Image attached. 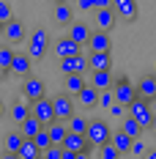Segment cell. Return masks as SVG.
Masks as SVG:
<instances>
[{
  "mask_svg": "<svg viewBox=\"0 0 156 159\" xmlns=\"http://www.w3.org/2000/svg\"><path fill=\"white\" fill-rule=\"evenodd\" d=\"M129 115H134L137 121L142 124V129H151L154 124V110H151V99H145V96L137 93V99L129 104Z\"/></svg>",
  "mask_w": 156,
  "mask_h": 159,
  "instance_id": "obj_1",
  "label": "cell"
},
{
  "mask_svg": "<svg viewBox=\"0 0 156 159\" xmlns=\"http://www.w3.org/2000/svg\"><path fill=\"white\" fill-rule=\"evenodd\" d=\"M49 49V36L44 28H36V30L30 33V39H28V52H30L33 61H41L44 55H47Z\"/></svg>",
  "mask_w": 156,
  "mask_h": 159,
  "instance_id": "obj_2",
  "label": "cell"
},
{
  "mask_svg": "<svg viewBox=\"0 0 156 159\" xmlns=\"http://www.w3.org/2000/svg\"><path fill=\"white\" fill-rule=\"evenodd\" d=\"M88 137H91V143L99 148V145H104L112 140V129L107 126V121H101V118H93L91 124H88V132H85Z\"/></svg>",
  "mask_w": 156,
  "mask_h": 159,
  "instance_id": "obj_3",
  "label": "cell"
},
{
  "mask_svg": "<svg viewBox=\"0 0 156 159\" xmlns=\"http://www.w3.org/2000/svg\"><path fill=\"white\" fill-rule=\"evenodd\" d=\"M30 112L44 124V126H49L58 115H55V104H52V99H47V96H41V99H36V102H30Z\"/></svg>",
  "mask_w": 156,
  "mask_h": 159,
  "instance_id": "obj_4",
  "label": "cell"
},
{
  "mask_svg": "<svg viewBox=\"0 0 156 159\" xmlns=\"http://www.w3.org/2000/svg\"><path fill=\"white\" fill-rule=\"evenodd\" d=\"M112 91H115V102H123L126 107H129V104L137 99V85H131L126 77H115Z\"/></svg>",
  "mask_w": 156,
  "mask_h": 159,
  "instance_id": "obj_5",
  "label": "cell"
},
{
  "mask_svg": "<svg viewBox=\"0 0 156 159\" xmlns=\"http://www.w3.org/2000/svg\"><path fill=\"white\" fill-rule=\"evenodd\" d=\"M85 69H91V66H88V58H85L82 52L69 55V58H60V71H63V77H66V74H85Z\"/></svg>",
  "mask_w": 156,
  "mask_h": 159,
  "instance_id": "obj_6",
  "label": "cell"
},
{
  "mask_svg": "<svg viewBox=\"0 0 156 159\" xmlns=\"http://www.w3.org/2000/svg\"><path fill=\"white\" fill-rule=\"evenodd\" d=\"M52 104H55V115H58L60 121H69V118L74 115V99H71V93H66V91L55 96Z\"/></svg>",
  "mask_w": 156,
  "mask_h": 159,
  "instance_id": "obj_7",
  "label": "cell"
},
{
  "mask_svg": "<svg viewBox=\"0 0 156 159\" xmlns=\"http://www.w3.org/2000/svg\"><path fill=\"white\" fill-rule=\"evenodd\" d=\"M82 49H85V47H82L79 41H74L71 36H66V39H58V41L52 44V52L58 55V61H60V58H69V55H77V52H82Z\"/></svg>",
  "mask_w": 156,
  "mask_h": 159,
  "instance_id": "obj_8",
  "label": "cell"
},
{
  "mask_svg": "<svg viewBox=\"0 0 156 159\" xmlns=\"http://www.w3.org/2000/svg\"><path fill=\"white\" fill-rule=\"evenodd\" d=\"M96 49V52H109L112 49V39H109V30H93L91 33V39H88V52Z\"/></svg>",
  "mask_w": 156,
  "mask_h": 159,
  "instance_id": "obj_9",
  "label": "cell"
},
{
  "mask_svg": "<svg viewBox=\"0 0 156 159\" xmlns=\"http://www.w3.org/2000/svg\"><path fill=\"white\" fill-rule=\"evenodd\" d=\"M88 71H109L112 69V58H109V52H96L91 49L88 52Z\"/></svg>",
  "mask_w": 156,
  "mask_h": 159,
  "instance_id": "obj_10",
  "label": "cell"
},
{
  "mask_svg": "<svg viewBox=\"0 0 156 159\" xmlns=\"http://www.w3.org/2000/svg\"><path fill=\"white\" fill-rule=\"evenodd\" d=\"M96 28H101V30H112L115 28V22L121 19V16L115 14V8L109 6V8H96Z\"/></svg>",
  "mask_w": 156,
  "mask_h": 159,
  "instance_id": "obj_11",
  "label": "cell"
},
{
  "mask_svg": "<svg viewBox=\"0 0 156 159\" xmlns=\"http://www.w3.org/2000/svg\"><path fill=\"white\" fill-rule=\"evenodd\" d=\"M3 36H6L8 44H19V41H25V25L19 19H8L6 28H3Z\"/></svg>",
  "mask_w": 156,
  "mask_h": 159,
  "instance_id": "obj_12",
  "label": "cell"
},
{
  "mask_svg": "<svg viewBox=\"0 0 156 159\" xmlns=\"http://www.w3.org/2000/svg\"><path fill=\"white\" fill-rule=\"evenodd\" d=\"M44 80H38V77H28L25 80V85H22V93H25V99L28 102H36V99H41L44 96Z\"/></svg>",
  "mask_w": 156,
  "mask_h": 159,
  "instance_id": "obj_13",
  "label": "cell"
},
{
  "mask_svg": "<svg viewBox=\"0 0 156 159\" xmlns=\"http://www.w3.org/2000/svg\"><path fill=\"white\" fill-rule=\"evenodd\" d=\"M112 8H115V14L121 19L131 22L137 16V0H112Z\"/></svg>",
  "mask_w": 156,
  "mask_h": 159,
  "instance_id": "obj_14",
  "label": "cell"
},
{
  "mask_svg": "<svg viewBox=\"0 0 156 159\" xmlns=\"http://www.w3.org/2000/svg\"><path fill=\"white\" fill-rule=\"evenodd\" d=\"M52 19L63 25V28H69L71 22H74V11H71V6H66V0L63 3H55V8H52Z\"/></svg>",
  "mask_w": 156,
  "mask_h": 159,
  "instance_id": "obj_15",
  "label": "cell"
},
{
  "mask_svg": "<svg viewBox=\"0 0 156 159\" xmlns=\"http://www.w3.org/2000/svg\"><path fill=\"white\" fill-rule=\"evenodd\" d=\"M30 63H33L30 52H16L14 61H11V74H19V77H25V74L30 71Z\"/></svg>",
  "mask_w": 156,
  "mask_h": 159,
  "instance_id": "obj_16",
  "label": "cell"
},
{
  "mask_svg": "<svg viewBox=\"0 0 156 159\" xmlns=\"http://www.w3.org/2000/svg\"><path fill=\"white\" fill-rule=\"evenodd\" d=\"M99 96H101V91H99L96 85H85V88L77 93V99H79V104H82V107H88V110H91V107L99 104Z\"/></svg>",
  "mask_w": 156,
  "mask_h": 159,
  "instance_id": "obj_17",
  "label": "cell"
},
{
  "mask_svg": "<svg viewBox=\"0 0 156 159\" xmlns=\"http://www.w3.org/2000/svg\"><path fill=\"white\" fill-rule=\"evenodd\" d=\"M91 33H93V30H88V28H85V22H71V25H69V36H71L74 41H79L82 47H88Z\"/></svg>",
  "mask_w": 156,
  "mask_h": 159,
  "instance_id": "obj_18",
  "label": "cell"
},
{
  "mask_svg": "<svg viewBox=\"0 0 156 159\" xmlns=\"http://www.w3.org/2000/svg\"><path fill=\"white\" fill-rule=\"evenodd\" d=\"M41 129H44V124H41V121H38V118H36L33 112L28 115V118H25V121H22V124H19V132H22L25 137H36V134H38Z\"/></svg>",
  "mask_w": 156,
  "mask_h": 159,
  "instance_id": "obj_19",
  "label": "cell"
},
{
  "mask_svg": "<svg viewBox=\"0 0 156 159\" xmlns=\"http://www.w3.org/2000/svg\"><path fill=\"white\" fill-rule=\"evenodd\" d=\"M112 143L118 145V151L121 154H131V143H134V137L123 132V129H118V132H112Z\"/></svg>",
  "mask_w": 156,
  "mask_h": 159,
  "instance_id": "obj_20",
  "label": "cell"
},
{
  "mask_svg": "<svg viewBox=\"0 0 156 159\" xmlns=\"http://www.w3.org/2000/svg\"><path fill=\"white\" fill-rule=\"evenodd\" d=\"M137 93L145 96V99H154L156 96V74H145V77L137 82Z\"/></svg>",
  "mask_w": 156,
  "mask_h": 159,
  "instance_id": "obj_21",
  "label": "cell"
},
{
  "mask_svg": "<svg viewBox=\"0 0 156 159\" xmlns=\"http://www.w3.org/2000/svg\"><path fill=\"white\" fill-rule=\"evenodd\" d=\"M91 85H96L99 91H109L115 85V80L109 71H91Z\"/></svg>",
  "mask_w": 156,
  "mask_h": 159,
  "instance_id": "obj_22",
  "label": "cell"
},
{
  "mask_svg": "<svg viewBox=\"0 0 156 159\" xmlns=\"http://www.w3.org/2000/svg\"><path fill=\"white\" fill-rule=\"evenodd\" d=\"M16 157H22V159H36V157H41V148H38V143L33 140V137H25L22 140V148H19V154Z\"/></svg>",
  "mask_w": 156,
  "mask_h": 159,
  "instance_id": "obj_23",
  "label": "cell"
},
{
  "mask_svg": "<svg viewBox=\"0 0 156 159\" xmlns=\"http://www.w3.org/2000/svg\"><path fill=\"white\" fill-rule=\"evenodd\" d=\"M82 88H85V74H66V82H63L66 93H79Z\"/></svg>",
  "mask_w": 156,
  "mask_h": 159,
  "instance_id": "obj_24",
  "label": "cell"
},
{
  "mask_svg": "<svg viewBox=\"0 0 156 159\" xmlns=\"http://www.w3.org/2000/svg\"><path fill=\"white\" fill-rule=\"evenodd\" d=\"M22 140H25L22 132H8V134H6V151H8L11 157H16L19 148H22Z\"/></svg>",
  "mask_w": 156,
  "mask_h": 159,
  "instance_id": "obj_25",
  "label": "cell"
},
{
  "mask_svg": "<svg viewBox=\"0 0 156 159\" xmlns=\"http://www.w3.org/2000/svg\"><path fill=\"white\" fill-rule=\"evenodd\" d=\"M28 115H30V104H25V102H14L11 104V121L14 124H22Z\"/></svg>",
  "mask_w": 156,
  "mask_h": 159,
  "instance_id": "obj_26",
  "label": "cell"
},
{
  "mask_svg": "<svg viewBox=\"0 0 156 159\" xmlns=\"http://www.w3.org/2000/svg\"><path fill=\"white\" fill-rule=\"evenodd\" d=\"M14 49L11 47H0V71H11V61H14Z\"/></svg>",
  "mask_w": 156,
  "mask_h": 159,
  "instance_id": "obj_27",
  "label": "cell"
},
{
  "mask_svg": "<svg viewBox=\"0 0 156 159\" xmlns=\"http://www.w3.org/2000/svg\"><path fill=\"white\" fill-rule=\"evenodd\" d=\"M66 124H69V129H71V132H82V134H85V132H88V124H91V121H85L82 115H71V118H69Z\"/></svg>",
  "mask_w": 156,
  "mask_h": 159,
  "instance_id": "obj_28",
  "label": "cell"
},
{
  "mask_svg": "<svg viewBox=\"0 0 156 159\" xmlns=\"http://www.w3.org/2000/svg\"><path fill=\"white\" fill-rule=\"evenodd\" d=\"M33 140H36V143H38V148H41V154H44V151H47L49 145H52V137H49V129H47V126L41 129V132H38V134H36V137H33Z\"/></svg>",
  "mask_w": 156,
  "mask_h": 159,
  "instance_id": "obj_29",
  "label": "cell"
},
{
  "mask_svg": "<svg viewBox=\"0 0 156 159\" xmlns=\"http://www.w3.org/2000/svg\"><path fill=\"white\" fill-rule=\"evenodd\" d=\"M99 151H101V159H115V157H121V151H118V145L112 143H104V145H99Z\"/></svg>",
  "mask_w": 156,
  "mask_h": 159,
  "instance_id": "obj_30",
  "label": "cell"
},
{
  "mask_svg": "<svg viewBox=\"0 0 156 159\" xmlns=\"http://www.w3.org/2000/svg\"><path fill=\"white\" fill-rule=\"evenodd\" d=\"M99 104L104 107V110H109L112 104H115V91L109 88V91H101V96H99Z\"/></svg>",
  "mask_w": 156,
  "mask_h": 159,
  "instance_id": "obj_31",
  "label": "cell"
},
{
  "mask_svg": "<svg viewBox=\"0 0 156 159\" xmlns=\"http://www.w3.org/2000/svg\"><path fill=\"white\" fill-rule=\"evenodd\" d=\"M41 157H47V159H63V145L60 143H52Z\"/></svg>",
  "mask_w": 156,
  "mask_h": 159,
  "instance_id": "obj_32",
  "label": "cell"
},
{
  "mask_svg": "<svg viewBox=\"0 0 156 159\" xmlns=\"http://www.w3.org/2000/svg\"><path fill=\"white\" fill-rule=\"evenodd\" d=\"M8 19H14V11L6 0H0V22H8Z\"/></svg>",
  "mask_w": 156,
  "mask_h": 159,
  "instance_id": "obj_33",
  "label": "cell"
},
{
  "mask_svg": "<svg viewBox=\"0 0 156 159\" xmlns=\"http://www.w3.org/2000/svg\"><path fill=\"white\" fill-rule=\"evenodd\" d=\"M77 8H82V11H93L96 0H77Z\"/></svg>",
  "mask_w": 156,
  "mask_h": 159,
  "instance_id": "obj_34",
  "label": "cell"
},
{
  "mask_svg": "<svg viewBox=\"0 0 156 159\" xmlns=\"http://www.w3.org/2000/svg\"><path fill=\"white\" fill-rule=\"evenodd\" d=\"M131 154H134V157H140V154H145V145H142L140 140H137V137H134V143H131Z\"/></svg>",
  "mask_w": 156,
  "mask_h": 159,
  "instance_id": "obj_35",
  "label": "cell"
},
{
  "mask_svg": "<svg viewBox=\"0 0 156 159\" xmlns=\"http://www.w3.org/2000/svg\"><path fill=\"white\" fill-rule=\"evenodd\" d=\"M112 6V0H96V8H109Z\"/></svg>",
  "mask_w": 156,
  "mask_h": 159,
  "instance_id": "obj_36",
  "label": "cell"
},
{
  "mask_svg": "<svg viewBox=\"0 0 156 159\" xmlns=\"http://www.w3.org/2000/svg\"><path fill=\"white\" fill-rule=\"evenodd\" d=\"M151 110H154V115H156V96L151 99Z\"/></svg>",
  "mask_w": 156,
  "mask_h": 159,
  "instance_id": "obj_37",
  "label": "cell"
},
{
  "mask_svg": "<svg viewBox=\"0 0 156 159\" xmlns=\"http://www.w3.org/2000/svg\"><path fill=\"white\" fill-rule=\"evenodd\" d=\"M148 159H156V148H154V151H148Z\"/></svg>",
  "mask_w": 156,
  "mask_h": 159,
  "instance_id": "obj_38",
  "label": "cell"
},
{
  "mask_svg": "<svg viewBox=\"0 0 156 159\" xmlns=\"http://www.w3.org/2000/svg\"><path fill=\"white\" fill-rule=\"evenodd\" d=\"M151 132L156 134V115H154V124H151Z\"/></svg>",
  "mask_w": 156,
  "mask_h": 159,
  "instance_id": "obj_39",
  "label": "cell"
},
{
  "mask_svg": "<svg viewBox=\"0 0 156 159\" xmlns=\"http://www.w3.org/2000/svg\"><path fill=\"white\" fill-rule=\"evenodd\" d=\"M3 112H6V107H3V102H0V115H3Z\"/></svg>",
  "mask_w": 156,
  "mask_h": 159,
  "instance_id": "obj_40",
  "label": "cell"
},
{
  "mask_svg": "<svg viewBox=\"0 0 156 159\" xmlns=\"http://www.w3.org/2000/svg\"><path fill=\"white\" fill-rule=\"evenodd\" d=\"M3 28H6V22H0V33H3Z\"/></svg>",
  "mask_w": 156,
  "mask_h": 159,
  "instance_id": "obj_41",
  "label": "cell"
},
{
  "mask_svg": "<svg viewBox=\"0 0 156 159\" xmlns=\"http://www.w3.org/2000/svg\"><path fill=\"white\" fill-rule=\"evenodd\" d=\"M52 3H63V0H52Z\"/></svg>",
  "mask_w": 156,
  "mask_h": 159,
  "instance_id": "obj_42",
  "label": "cell"
}]
</instances>
